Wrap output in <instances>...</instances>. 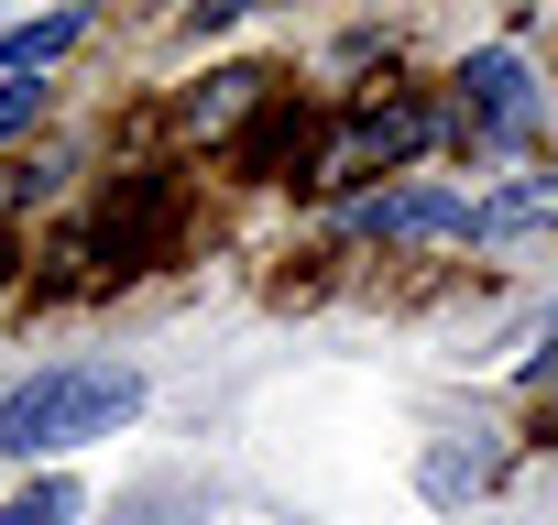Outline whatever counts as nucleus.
<instances>
[{"label": "nucleus", "mask_w": 558, "mask_h": 525, "mask_svg": "<svg viewBox=\"0 0 558 525\" xmlns=\"http://www.w3.org/2000/svg\"><path fill=\"white\" fill-rule=\"evenodd\" d=\"M132 416H143L132 362H45L34 383L0 394V460H56V449H88V438H110Z\"/></svg>", "instance_id": "f257e3e1"}, {"label": "nucleus", "mask_w": 558, "mask_h": 525, "mask_svg": "<svg viewBox=\"0 0 558 525\" xmlns=\"http://www.w3.org/2000/svg\"><path fill=\"white\" fill-rule=\"evenodd\" d=\"M252 12V0H197V12H186V34H208V23H241Z\"/></svg>", "instance_id": "6e6552de"}, {"label": "nucleus", "mask_w": 558, "mask_h": 525, "mask_svg": "<svg viewBox=\"0 0 558 525\" xmlns=\"http://www.w3.org/2000/svg\"><path fill=\"white\" fill-rule=\"evenodd\" d=\"M427 132H438V121H427L416 99H395V110H362V121H351V143L329 154V175H395L405 154H427Z\"/></svg>", "instance_id": "f03ea898"}, {"label": "nucleus", "mask_w": 558, "mask_h": 525, "mask_svg": "<svg viewBox=\"0 0 558 525\" xmlns=\"http://www.w3.org/2000/svg\"><path fill=\"white\" fill-rule=\"evenodd\" d=\"M351 219H362V230H384V241H460V230H471V208H460V197H438V186H384V197H362Z\"/></svg>", "instance_id": "7ed1b4c3"}, {"label": "nucleus", "mask_w": 558, "mask_h": 525, "mask_svg": "<svg viewBox=\"0 0 558 525\" xmlns=\"http://www.w3.org/2000/svg\"><path fill=\"white\" fill-rule=\"evenodd\" d=\"M460 88H471V110H482V132H493V143H514V132L536 121V99H525V66H514V56H471V66H460Z\"/></svg>", "instance_id": "20e7f679"}, {"label": "nucleus", "mask_w": 558, "mask_h": 525, "mask_svg": "<svg viewBox=\"0 0 558 525\" xmlns=\"http://www.w3.org/2000/svg\"><path fill=\"white\" fill-rule=\"evenodd\" d=\"M77 34H88V12H45V23H12V34H0V66H23V77H34V66H45V56H66Z\"/></svg>", "instance_id": "39448f33"}, {"label": "nucleus", "mask_w": 558, "mask_h": 525, "mask_svg": "<svg viewBox=\"0 0 558 525\" xmlns=\"http://www.w3.org/2000/svg\"><path fill=\"white\" fill-rule=\"evenodd\" d=\"M66 514H77V492H66V481H34V492L0 503V525H66Z\"/></svg>", "instance_id": "0eeeda50"}, {"label": "nucleus", "mask_w": 558, "mask_h": 525, "mask_svg": "<svg viewBox=\"0 0 558 525\" xmlns=\"http://www.w3.org/2000/svg\"><path fill=\"white\" fill-rule=\"evenodd\" d=\"M296 143H307V110H263V132L241 143V175H274V164H286Z\"/></svg>", "instance_id": "423d86ee"}, {"label": "nucleus", "mask_w": 558, "mask_h": 525, "mask_svg": "<svg viewBox=\"0 0 558 525\" xmlns=\"http://www.w3.org/2000/svg\"><path fill=\"white\" fill-rule=\"evenodd\" d=\"M34 121V88H0V132H23Z\"/></svg>", "instance_id": "1a4fd4ad"}]
</instances>
